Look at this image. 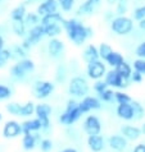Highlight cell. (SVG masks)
Returning a JSON list of instances; mask_svg holds the SVG:
<instances>
[{
  "mask_svg": "<svg viewBox=\"0 0 145 152\" xmlns=\"http://www.w3.org/2000/svg\"><path fill=\"white\" fill-rule=\"evenodd\" d=\"M105 61L108 63V64L110 66H113V68H116V66H118L121 63L125 61V59H123L122 54H119L118 51H112L108 55V58L105 59Z\"/></svg>",
  "mask_w": 145,
  "mask_h": 152,
  "instance_id": "obj_25",
  "label": "cell"
},
{
  "mask_svg": "<svg viewBox=\"0 0 145 152\" xmlns=\"http://www.w3.org/2000/svg\"><path fill=\"white\" fill-rule=\"evenodd\" d=\"M63 22H64V18H63L62 14L58 13V12L41 17V26H44V27H46V26H53V24L63 26Z\"/></svg>",
  "mask_w": 145,
  "mask_h": 152,
  "instance_id": "obj_18",
  "label": "cell"
},
{
  "mask_svg": "<svg viewBox=\"0 0 145 152\" xmlns=\"http://www.w3.org/2000/svg\"><path fill=\"white\" fill-rule=\"evenodd\" d=\"M92 87H94V91H95L96 94H99V95H100L103 91H105L107 88H108L107 83H105L104 81H100V79H99V81H95V83H94Z\"/></svg>",
  "mask_w": 145,
  "mask_h": 152,
  "instance_id": "obj_43",
  "label": "cell"
},
{
  "mask_svg": "<svg viewBox=\"0 0 145 152\" xmlns=\"http://www.w3.org/2000/svg\"><path fill=\"white\" fill-rule=\"evenodd\" d=\"M134 19H136V20L145 19V5L136 8L134 12Z\"/></svg>",
  "mask_w": 145,
  "mask_h": 152,
  "instance_id": "obj_44",
  "label": "cell"
},
{
  "mask_svg": "<svg viewBox=\"0 0 145 152\" xmlns=\"http://www.w3.org/2000/svg\"><path fill=\"white\" fill-rule=\"evenodd\" d=\"M24 15H26V5L24 4H21V5L16 7L10 13V18L13 22H21V20L24 19Z\"/></svg>",
  "mask_w": 145,
  "mask_h": 152,
  "instance_id": "obj_24",
  "label": "cell"
},
{
  "mask_svg": "<svg viewBox=\"0 0 145 152\" xmlns=\"http://www.w3.org/2000/svg\"><path fill=\"white\" fill-rule=\"evenodd\" d=\"M110 28L114 33H117L119 36H125V35H129V33L132 31L134 28V22L132 19L129 18L126 15H118L116 18L112 19L110 22Z\"/></svg>",
  "mask_w": 145,
  "mask_h": 152,
  "instance_id": "obj_3",
  "label": "cell"
},
{
  "mask_svg": "<svg viewBox=\"0 0 145 152\" xmlns=\"http://www.w3.org/2000/svg\"><path fill=\"white\" fill-rule=\"evenodd\" d=\"M45 35V32H44V27L41 26V24H37V26H33L30 28V31L27 33V37L24 39L23 41V44L21 45L23 49H30L32 45H36L37 42H39L41 39H42V36Z\"/></svg>",
  "mask_w": 145,
  "mask_h": 152,
  "instance_id": "obj_7",
  "label": "cell"
},
{
  "mask_svg": "<svg viewBox=\"0 0 145 152\" xmlns=\"http://www.w3.org/2000/svg\"><path fill=\"white\" fill-rule=\"evenodd\" d=\"M63 28L66 29L68 39L72 42H75L76 45H82L86 41V39L92 36V29L90 27L84 26L82 23L75 18L64 19Z\"/></svg>",
  "mask_w": 145,
  "mask_h": 152,
  "instance_id": "obj_1",
  "label": "cell"
},
{
  "mask_svg": "<svg viewBox=\"0 0 145 152\" xmlns=\"http://www.w3.org/2000/svg\"><path fill=\"white\" fill-rule=\"evenodd\" d=\"M99 97H100V100L104 101V102H112L114 100V91L110 90V88H107L105 91H103L99 95Z\"/></svg>",
  "mask_w": 145,
  "mask_h": 152,
  "instance_id": "obj_38",
  "label": "cell"
},
{
  "mask_svg": "<svg viewBox=\"0 0 145 152\" xmlns=\"http://www.w3.org/2000/svg\"><path fill=\"white\" fill-rule=\"evenodd\" d=\"M84 132L87 134V136H98L101 132V123L100 119L96 115H89L86 119L84 120L82 124Z\"/></svg>",
  "mask_w": 145,
  "mask_h": 152,
  "instance_id": "obj_9",
  "label": "cell"
},
{
  "mask_svg": "<svg viewBox=\"0 0 145 152\" xmlns=\"http://www.w3.org/2000/svg\"><path fill=\"white\" fill-rule=\"evenodd\" d=\"M116 72L121 75L122 78H125V79H130L131 77V74H132V68H131V65L130 64H127L126 61H123L118 66H116Z\"/></svg>",
  "mask_w": 145,
  "mask_h": 152,
  "instance_id": "obj_26",
  "label": "cell"
},
{
  "mask_svg": "<svg viewBox=\"0 0 145 152\" xmlns=\"http://www.w3.org/2000/svg\"><path fill=\"white\" fill-rule=\"evenodd\" d=\"M10 54H16L18 58H24L26 56V53H24V49L22 46H18V45H14L13 49L10 50Z\"/></svg>",
  "mask_w": 145,
  "mask_h": 152,
  "instance_id": "obj_45",
  "label": "cell"
},
{
  "mask_svg": "<svg viewBox=\"0 0 145 152\" xmlns=\"http://www.w3.org/2000/svg\"><path fill=\"white\" fill-rule=\"evenodd\" d=\"M130 79L134 83H140V82L143 81V75L140 74V73H138V72L134 70V72H132V74H131V77H130Z\"/></svg>",
  "mask_w": 145,
  "mask_h": 152,
  "instance_id": "obj_47",
  "label": "cell"
},
{
  "mask_svg": "<svg viewBox=\"0 0 145 152\" xmlns=\"http://www.w3.org/2000/svg\"><path fill=\"white\" fill-rule=\"evenodd\" d=\"M118 1V0H107V3L109 4V5H112V4H116Z\"/></svg>",
  "mask_w": 145,
  "mask_h": 152,
  "instance_id": "obj_52",
  "label": "cell"
},
{
  "mask_svg": "<svg viewBox=\"0 0 145 152\" xmlns=\"http://www.w3.org/2000/svg\"><path fill=\"white\" fill-rule=\"evenodd\" d=\"M21 125H22V132L23 133H26V132L33 133V132H39V130L41 129V123H40V120L37 119V118L23 121Z\"/></svg>",
  "mask_w": 145,
  "mask_h": 152,
  "instance_id": "obj_22",
  "label": "cell"
},
{
  "mask_svg": "<svg viewBox=\"0 0 145 152\" xmlns=\"http://www.w3.org/2000/svg\"><path fill=\"white\" fill-rule=\"evenodd\" d=\"M131 106H132V110H134V119L135 120H140L143 119L144 115H145V109L139 101L136 100H132L131 101Z\"/></svg>",
  "mask_w": 145,
  "mask_h": 152,
  "instance_id": "obj_27",
  "label": "cell"
},
{
  "mask_svg": "<svg viewBox=\"0 0 145 152\" xmlns=\"http://www.w3.org/2000/svg\"><path fill=\"white\" fill-rule=\"evenodd\" d=\"M89 83L82 77H73L68 84V92L75 97H85L89 94Z\"/></svg>",
  "mask_w": 145,
  "mask_h": 152,
  "instance_id": "obj_4",
  "label": "cell"
},
{
  "mask_svg": "<svg viewBox=\"0 0 145 152\" xmlns=\"http://www.w3.org/2000/svg\"><path fill=\"white\" fill-rule=\"evenodd\" d=\"M1 1H3V0H0V3H1Z\"/></svg>",
  "mask_w": 145,
  "mask_h": 152,
  "instance_id": "obj_56",
  "label": "cell"
},
{
  "mask_svg": "<svg viewBox=\"0 0 145 152\" xmlns=\"http://www.w3.org/2000/svg\"><path fill=\"white\" fill-rule=\"evenodd\" d=\"M141 129L135 125H123L121 128V136L125 137L127 141H136L141 137Z\"/></svg>",
  "mask_w": 145,
  "mask_h": 152,
  "instance_id": "obj_15",
  "label": "cell"
},
{
  "mask_svg": "<svg viewBox=\"0 0 145 152\" xmlns=\"http://www.w3.org/2000/svg\"><path fill=\"white\" fill-rule=\"evenodd\" d=\"M139 27L141 28V29H144V31H145V19H141V20H139Z\"/></svg>",
  "mask_w": 145,
  "mask_h": 152,
  "instance_id": "obj_49",
  "label": "cell"
},
{
  "mask_svg": "<svg viewBox=\"0 0 145 152\" xmlns=\"http://www.w3.org/2000/svg\"><path fill=\"white\" fill-rule=\"evenodd\" d=\"M36 142L37 139L35 138V134L26 132L23 133V138H22V146L24 151H32L36 147Z\"/></svg>",
  "mask_w": 145,
  "mask_h": 152,
  "instance_id": "obj_23",
  "label": "cell"
},
{
  "mask_svg": "<svg viewBox=\"0 0 145 152\" xmlns=\"http://www.w3.org/2000/svg\"><path fill=\"white\" fill-rule=\"evenodd\" d=\"M132 152H145V145L144 143H140V145L135 146V148Z\"/></svg>",
  "mask_w": 145,
  "mask_h": 152,
  "instance_id": "obj_48",
  "label": "cell"
},
{
  "mask_svg": "<svg viewBox=\"0 0 145 152\" xmlns=\"http://www.w3.org/2000/svg\"><path fill=\"white\" fill-rule=\"evenodd\" d=\"M4 49V39H3V36L0 35V50Z\"/></svg>",
  "mask_w": 145,
  "mask_h": 152,
  "instance_id": "obj_51",
  "label": "cell"
},
{
  "mask_svg": "<svg viewBox=\"0 0 145 152\" xmlns=\"http://www.w3.org/2000/svg\"><path fill=\"white\" fill-rule=\"evenodd\" d=\"M44 27V26H42ZM44 32L46 36L55 39L57 36H59L62 33V26H58V24H53V26H46L44 27Z\"/></svg>",
  "mask_w": 145,
  "mask_h": 152,
  "instance_id": "obj_29",
  "label": "cell"
},
{
  "mask_svg": "<svg viewBox=\"0 0 145 152\" xmlns=\"http://www.w3.org/2000/svg\"><path fill=\"white\" fill-rule=\"evenodd\" d=\"M92 1H94V3H99V0H92Z\"/></svg>",
  "mask_w": 145,
  "mask_h": 152,
  "instance_id": "obj_55",
  "label": "cell"
},
{
  "mask_svg": "<svg viewBox=\"0 0 145 152\" xmlns=\"http://www.w3.org/2000/svg\"><path fill=\"white\" fill-rule=\"evenodd\" d=\"M104 82L107 83L108 87H114V88H126L129 86V79L122 78L116 72V69L107 72L104 75Z\"/></svg>",
  "mask_w": 145,
  "mask_h": 152,
  "instance_id": "obj_8",
  "label": "cell"
},
{
  "mask_svg": "<svg viewBox=\"0 0 145 152\" xmlns=\"http://www.w3.org/2000/svg\"><path fill=\"white\" fill-rule=\"evenodd\" d=\"M140 129H141V133H143V134H145V121H144V124H143V126H141Z\"/></svg>",
  "mask_w": 145,
  "mask_h": 152,
  "instance_id": "obj_53",
  "label": "cell"
},
{
  "mask_svg": "<svg viewBox=\"0 0 145 152\" xmlns=\"http://www.w3.org/2000/svg\"><path fill=\"white\" fill-rule=\"evenodd\" d=\"M135 54L138 55L139 59H145V41L141 42L135 50Z\"/></svg>",
  "mask_w": 145,
  "mask_h": 152,
  "instance_id": "obj_46",
  "label": "cell"
},
{
  "mask_svg": "<svg viewBox=\"0 0 145 152\" xmlns=\"http://www.w3.org/2000/svg\"><path fill=\"white\" fill-rule=\"evenodd\" d=\"M87 146L92 152H101L105 148V141L103 136H89L87 137Z\"/></svg>",
  "mask_w": 145,
  "mask_h": 152,
  "instance_id": "obj_17",
  "label": "cell"
},
{
  "mask_svg": "<svg viewBox=\"0 0 145 152\" xmlns=\"http://www.w3.org/2000/svg\"><path fill=\"white\" fill-rule=\"evenodd\" d=\"M12 96V90L5 84H0V101L7 100Z\"/></svg>",
  "mask_w": 145,
  "mask_h": 152,
  "instance_id": "obj_40",
  "label": "cell"
},
{
  "mask_svg": "<svg viewBox=\"0 0 145 152\" xmlns=\"http://www.w3.org/2000/svg\"><path fill=\"white\" fill-rule=\"evenodd\" d=\"M57 1L58 5H61V8L64 12H70L75 4V0H57Z\"/></svg>",
  "mask_w": 145,
  "mask_h": 152,
  "instance_id": "obj_42",
  "label": "cell"
},
{
  "mask_svg": "<svg viewBox=\"0 0 145 152\" xmlns=\"http://www.w3.org/2000/svg\"><path fill=\"white\" fill-rule=\"evenodd\" d=\"M95 4H96V3H94L92 0H86V1L82 3V4L80 5L78 10H77V14L81 15V14H89V13H92Z\"/></svg>",
  "mask_w": 145,
  "mask_h": 152,
  "instance_id": "obj_30",
  "label": "cell"
},
{
  "mask_svg": "<svg viewBox=\"0 0 145 152\" xmlns=\"http://www.w3.org/2000/svg\"><path fill=\"white\" fill-rule=\"evenodd\" d=\"M117 8H116V13L118 15H125L129 10V5H130V0H118L116 3Z\"/></svg>",
  "mask_w": 145,
  "mask_h": 152,
  "instance_id": "obj_34",
  "label": "cell"
},
{
  "mask_svg": "<svg viewBox=\"0 0 145 152\" xmlns=\"http://www.w3.org/2000/svg\"><path fill=\"white\" fill-rule=\"evenodd\" d=\"M33 69H35V64H33L32 60H30V59H22L21 61H18L17 64H14L10 68V74L14 78L21 79L26 75V73L32 72Z\"/></svg>",
  "mask_w": 145,
  "mask_h": 152,
  "instance_id": "obj_6",
  "label": "cell"
},
{
  "mask_svg": "<svg viewBox=\"0 0 145 152\" xmlns=\"http://www.w3.org/2000/svg\"><path fill=\"white\" fill-rule=\"evenodd\" d=\"M58 9V1L57 0H45L44 3H41L39 7H37V15L44 17L46 14H52L55 13Z\"/></svg>",
  "mask_w": 145,
  "mask_h": 152,
  "instance_id": "obj_16",
  "label": "cell"
},
{
  "mask_svg": "<svg viewBox=\"0 0 145 152\" xmlns=\"http://www.w3.org/2000/svg\"><path fill=\"white\" fill-rule=\"evenodd\" d=\"M78 107H80V111L85 114L91 110H99L101 107V102L99 99H96L94 96H85L82 101L78 102Z\"/></svg>",
  "mask_w": 145,
  "mask_h": 152,
  "instance_id": "obj_13",
  "label": "cell"
},
{
  "mask_svg": "<svg viewBox=\"0 0 145 152\" xmlns=\"http://www.w3.org/2000/svg\"><path fill=\"white\" fill-rule=\"evenodd\" d=\"M113 51L112 46H110L109 44H107V42H101L100 46L98 48V53H99V58H101L103 60H105L107 58H108V55L110 53Z\"/></svg>",
  "mask_w": 145,
  "mask_h": 152,
  "instance_id": "obj_31",
  "label": "cell"
},
{
  "mask_svg": "<svg viewBox=\"0 0 145 152\" xmlns=\"http://www.w3.org/2000/svg\"><path fill=\"white\" fill-rule=\"evenodd\" d=\"M12 29L18 37H23L26 35V24H24L23 20L21 22H13L12 23Z\"/></svg>",
  "mask_w": 145,
  "mask_h": 152,
  "instance_id": "obj_32",
  "label": "cell"
},
{
  "mask_svg": "<svg viewBox=\"0 0 145 152\" xmlns=\"http://www.w3.org/2000/svg\"><path fill=\"white\" fill-rule=\"evenodd\" d=\"M32 114H35V104L32 101H27L26 104H23L21 106V113H19V116H31Z\"/></svg>",
  "mask_w": 145,
  "mask_h": 152,
  "instance_id": "obj_28",
  "label": "cell"
},
{
  "mask_svg": "<svg viewBox=\"0 0 145 152\" xmlns=\"http://www.w3.org/2000/svg\"><path fill=\"white\" fill-rule=\"evenodd\" d=\"M114 100H116L118 104H130L132 101L130 95H127L126 92H122V91L114 92Z\"/></svg>",
  "mask_w": 145,
  "mask_h": 152,
  "instance_id": "obj_36",
  "label": "cell"
},
{
  "mask_svg": "<svg viewBox=\"0 0 145 152\" xmlns=\"http://www.w3.org/2000/svg\"><path fill=\"white\" fill-rule=\"evenodd\" d=\"M24 24H30V26H37L40 23V17L37 15V13H26L23 19Z\"/></svg>",
  "mask_w": 145,
  "mask_h": 152,
  "instance_id": "obj_35",
  "label": "cell"
},
{
  "mask_svg": "<svg viewBox=\"0 0 145 152\" xmlns=\"http://www.w3.org/2000/svg\"><path fill=\"white\" fill-rule=\"evenodd\" d=\"M61 152H77V150H76V148H72V147H70V148H64V150H62Z\"/></svg>",
  "mask_w": 145,
  "mask_h": 152,
  "instance_id": "obj_50",
  "label": "cell"
},
{
  "mask_svg": "<svg viewBox=\"0 0 145 152\" xmlns=\"http://www.w3.org/2000/svg\"><path fill=\"white\" fill-rule=\"evenodd\" d=\"M82 58H84V60L86 61L87 64H89V63H92V61L99 60V53H98V48H96L95 45L90 44L86 49L84 50Z\"/></svg>",
  "mask_w": 145,
  "mask_h": 152,
  "instance_id": "obj_21",
  "label": "cell"
},
{
  "mask_svg": "<svg viewBox=\"0 0 145 152\" xmlns=\"http://www.w3.org/2000/svg\"><path fill=\"white\" fill-rule=\"evenodd\" d=\"M40 148H41L42 152H50L53 150V142L48 138L41 139L40 141Z\"/></svg>",
  "mask_w": 145,
  "mask_h": 152,
  "instance_id": "obj_41",
  "label": "cell"
},
{
  "mask_svg": "<svg viewBox=\"0 0 145 152\" xmlns=\"http://www.w3.org/2000/svg\"><path fill=\"white\" fill-rule=\"evenodd\" d=\"M127 143H129V141L123 136H121V134H113L108 139V146L116 152L125 151L127 147Z\"/></svg>",
  "mask_w": 145,
  "mask_h": 152,
  "instance_id": "obj_14",
  "label": "cell"
},
{
  "mask_svg": "<svg viewBox=\"0 0 145 152\" xmlns=\"http://www.w3.org/2000/svg\"><path fill=\"white\" fill-rule=\"evenodd\" d=\"M134 69L141 75H145V59H136L134 61Z\"/></svg>",
  "mask_w": 145,
  "mask_h": 152,
  "instance_id": "obj_39",
  "label": "cell"
},
{
  "mask_svg": "<svg viewBox=\"0 0 145 152\" xmlns=\"http://www.w3.org/2000/svg\"><path fill=\"white\" fill-rule=\"evenodd\" d=\"M53 109L49 104H45V102H41V104H37L35 105V114H36V118L40 120L41 123V129H49L50 126V114H52Z\"/></svg>",
  "mask_w": 145,
  "mask_h": 152,
  "instance_id": "obj_5",
  "label": "cell"
},
{
  "mask_svg": "<svg viewBox=\"0 0 145 152\" xmlns=\"http://www.w3.org/2000/svg\"><path fill=\"white\" fill-rule=\"evenodd\" d=\"M63 50H64V45H63V42L61 40H58L57 37H55V39H52V40L49 41V44H48V51L50 54V56L58 58L63 53Z\"/></svg>",
  "mask_w": 145,
  "mask_h": 152,
  "instance_id": "obj_19",
  "label": "cell"
},
{
  "mask_svg": "<svg viewBox=\"0 0 145 152\" xmlns=\"http://www.w3.org/2000/svg\"><path fill=\"white\" fill-rule=\"evenodd\" d=\"M54 83L49 81H37L33 84V92L37 99H46L54 91Z\"/></svg>",
  "mask_w": 145,
  "mask_h": 152,
  "instance_id": "obj_11",
  "label": "cell"
},
{
  "mask_svg": "<svg viewBox=\"0 0 145 152\" xmlns=\"http://www.w3.org/2000/svg\"><path fill=\"white\" fill-rule=\"evenodd\" d=\"M117 115L123 120H132L134 119V110H132L131 102L130 104H118Z\"/></svg>",
  "mask_w": 145,
  "mask_h": 152,
  "instance_id": "obj_20",
  "label": "cell"
},
{
  "mask_svg": "<svg viewBox=\"0 0 145 152\" xmlns=\"http://www.w3.org/2000/svg\"><path fill=\"white\" fill-rule=\"evenodd\" d=\"M3 137L7 139H13L19 137L21 134H23L22 132V125L16 120H8L3 126Z\"/></svg>",
  "mask_w": 145,
  "mask_h": 152,
  "instance_id": "obj_10",
  "label": "cell"
},
{
  "mask_svg": "<svg viewBox=\"0 0 145 152\" xmlns=\"http://www.w3.org/2000/svg\"><path fill=\"white\" fill-rule=\"evenodd\" d=\"M12 58V54H10V50L8 49H1L0 50V68L5 66V64L8 63V60Z\"/></svg>",
  "mask_w": 145,
  "mask_h": 152,
  "instance_id": "obj_37",
  "label": "cell"
},
{
  "mask_svg": "<svg viewBox=\"0 0 145 152\" xmlns=\"http://www.w3.org/2000/svg\"><path fill=\"white\" fill-rule=\"evenodd\" d=\"M107 73L105 70V64L100 60L92 61L87 64V75L94 81H99L100 78H103Z\"/></svg>",
  "mask_w": 145,
  "mask_h": 152,
  "instance_id": "obj_12",
  "label": "cell"
},
{
  "mask_svg": "<svg viewBox=\"0 0 145 152\" xmlns=\"http://www.w3.org/2000/svg\"><path fill=\"white\" fill-rule=\"evenodd\" d=\"M82 113L80 111V107H78V102L73 99L68 100L67 102V107H66V111L62 114L61 118H59V121L64 125H72L77 121Z\"/></svg>",
  "mask_w": 145,
  "mask_h": 152,
  "instance_id": "obj_2",
  "label": "cell"
},
{
  "mask_svg": "<svg viewBox=\"0 0 145 152\" xmlns=\"http://www.w3.org/2000/svg\"><path fill=\"white\" fill-rule=\"evenodd\" d=\"M21 106L22 105L16 102V101H12V102H8L5 105V110L10 114V115H16V116H19V113H21Z\"/></svg>",
  "mask_w": 145,
  "mask_h": 152,
  "instance_id": "obj_33",
  "label": "cell"
},
{
  "mask_svg": "<svg viewBox=\"0 0 145 152\" xmlns=\"http://www.w3.org/2000/svg\"><path fill=\"white\" fill-rule=\"evenodd\" d=\"M3 119V115H1V113H0V120H1Z\"/></svg>",
  "mask_w": 145,
  "mask_h": 152,
  "instance_id": "obj_54",
  "label": "cell"
}]
</instances>
